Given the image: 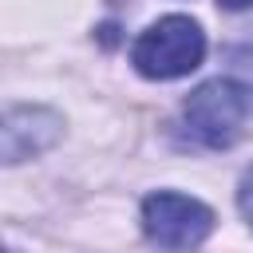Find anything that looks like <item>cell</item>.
I'll return each instance as SVG.
<instances>
[{
	"mask_svg": "<svg viewBox=\"0 0 253 253\" xmlns=\"http://www.w3.org/2000/svg\"><path fill=\"white\" fill-rule=\"evenodd\" d=\"M221 8H229V12H241V8H253V0H217Z\"/></svg>",
	"mask_w": 253,
	"mask_h": 253,
	"instance_id": "6",
	"label": "cell"
},
{
	"mask_svg": "<svg viewBox=\"0 0 253 253\" xmlns=\"http://www.w3.org/2000/svg\"><path fill=\"white\" fill-rule=\"evenodd\" d=\"M59 138V119L43 107H12L4 115V162L32 158Z\"/></svg>",
	"mask_w": 253,
	"mask_h": 253,
	"instance_id": "4",
	"label": "cell"
},
{
	"mask_svg": "<svg viewBox=\"0 0 253 253\" xmlns=\"http://www.w3.org/2000/svg\"><path fill=\"white\" fill-rule=\"evenodd\" d=\"M142 229L150 241H158L162 249H198L210 229H213V213L210 206H202L198 198H186V194H170V190H158L142 202Z\"/></svg>",
	"mask_w": 253,
	"mask_h": 253,
	"instance_id": "3",
	"label": "cell"
},
{
	"mask_svg": "<svg viewBox=\"0 0 253 253\" xmlns=\"http://www.w3.org/2000/svg\"><path fill=\"white\" fill-rule=\"evenodd\" d=\"M249 111H253L249 87H241L233 79H210V83H202L186 99L182 123H186V130H190L194 142H202L210 150H221V146L237 142Z\"/></svg>",
	"mask_w": 253,
	"mask_h": 253,
	"instance_id": "1",
	"label": "cell"
},
{
	"mask_svg": "<svg viewBox=\"0 0 253 253\" xmlns=\"http://www.w3.org/2000/svg\"><path fill=\"white\" fill-rule=\"evenodd\" d=\"M206 55V36L190 16H162L154 20L130 47V63L146 79H178L190 75Z\"/></svg>",
	"mask_w": 253,
	"mask_h": 253,
	"instance_id": "2",
	"label": "cell"
},
{
	"mask_svg": "<svg viewBox=\"0 0 253 253\" xmlns=\"http://www.w3.org/2000/svg\"><path fill=\"white\" fill-rule=\"evenodd\" d=\"M237 206H241V213H245V217H249V225H253V166H249V170H245V178H241Z\"/></svg>",
	"mask_w": 253,
	"mask_h": 253,
	"instance_id": "5",
	"label": "cell"
}]
</instances>
